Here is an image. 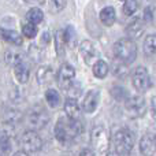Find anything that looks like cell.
Wrapping results in <instances>:
<instances>
[{
  "mask_svg": "<svg viewBox=\"0 0 156 156\" xmlns=\"http://www.w3.org/2000/svg\"><path fill=\"white\" fill-rule=\"evenodd\" d=\"M100 21L105 26H112L115 22V10L114 7H104L100 11Z\"/></svg>",
  "mask_w": 156,
  "mask_h": 156,
  "instance_id": "obj_19",
  "label": "cell"
},
{
  "mask_svg": "<svg viewBox=\"0 0 156 156\" xmlns=\"http://www.w3.org/2000/svg\"><path fill=\"white\" fill-rule=\"evenodd\" d=\"M80 52H81V56H82V59L85 60L86 65H92V63L94 62V59L97 58V55H99L96 47H94L89 40H83L82 43H81Z\"/></svg>",
  "mask_w": 156,
  "mask_h": 156,
  "instance_id": "obj_11",
  "label": "cell"
},
{
  "mask_svg": "<svg viewBox=\"0 0 156 156\" xmlns=\"http://www.w3.org/2000/svg\"><path fill=\"white\" fill-rule=\"evenodd\" d=\"M114 56L123 65H130L137 56V47L132 38H121L112 47Z\"/></svg>",
  "mask_w": 156,
  "mask_h": 156,
  "instance_id": "obj_2",
  "label": "cell"
},
{
  "mask_svg": "<svg viewBox=\"0 0 156 156\" xmlns=\"http://www.w3.org/2000/svg\"><path fill=\"white\" fill-rule=\"evenodd\" d=\"M0 36H2V38L4 41L12 44V45H21L22 44V36L19 34L18 32H15V30L3 29L2 32H0Z\"/></svg>",
  "mask_w": 156,
  "mask_h": 156,
  "instance_id": "obj_16",
  "label": "cell"
},
{
  "mask_svg": "<svg viewBox=\"0 0 156 156\" xmlns=\"http://www.w3.org/2000/svg\"><path fill=\"white\" fill-rule=\"evenodd\" d=\"M155 143H156V137H155Z\"/></svg>",
  "mask_w": 156,
  "mask_h": 156,
  "instance_id": "obj_34",
  "label": "cell"
},
{
  "mask_svg": "<svg viewBox=\"0 0 156 156\" xmlns=\"http://www.w3.org/2000/svg\"><path fill=\"white\" fill-rule=\"evenodd\" d=\"M111 94L116 100H127V92L121 86H114L111 89Z\"/></svg>",
  "mask_w": 156,
  "mask_h": 156,
  "instance_id": "obj_27",
  "label": "cell"
},
{
  "mask_svg": "<svg viewBox=\"0 0 156 156\" xmlns=\"http://www.w3.org/2000/svg\"><path fill=\"white\" fill-rule=\"evenodd\" d=\"M107 156H121V155H119L118 152L115 151V152H108V154H107Z\"/></svg>",
  "mask_w": 156,
  "mask_h": 156,
  "instance_id": "obj_33",
  "label": "cell"
},
{
  "mask_svg": "<svg viewBox=\"0 0 156 156\" xmlns=\"http://www.w3.org/2000/svg\"><path fill=\"white\" fill-rule=\"evenodd\" d=\"M49 121L48 112L45 111V108H43L41 105H34L30 108V111L26 115V122L32 129L38 130L43 129Z\"/></svg>",
  "mask_w": 156,
  "mask_h": 156,
  "instance_id": "obj_4",
  "label": "cell"
},
{
  "mask_svg": "<svg viewBox=\"0 0 156 156\" xmlns=\"http://www.w3.org/2000/svg\"><path fill=\"white\" fill-rule=\"evenodd\" d=\"M43 19H44V12L37 7L30 8V10L27 11V14H26V21L29 22V23L36 25V26H37L38 23H41Z\"/></svg>",
  "mask_w": 156,
  "mask_h": 156,
  "instance_id": "obj_20",
  "label": "cell"
},
{
  "mask_svg": "<svg viewBox=\"0 0 156 156\" xmlns=\"http://www.w3.org/2000/svg\"><path fill=\"white\" fill-rule=\"evenodd\" d=\"M125 110L134 118L143 116L147 112V104L144 97L141 94H134V96L127 97V100L125 101Z\"/></svg>",
  "mask_w": 156,
  "mask_h": 156,
  "instance_id": "obj_8",
  "label": "cell"
},
{
  "mask_svg": "<svg viewBox=\"0 0 156 156\" xmlns=\"http://www.w3.org/2000/svg\"><path fill=\"white\" fill-rule=\"evenodd\" d=\"M12 156H29V154H26L25 151H18V152H15Z\"/></svg>",
  "mask_w": 156,
  "mask_h": 156,
  "instance_id": "obj_32",
  "label": "cell"
},
{
  "mask_svg": "<svg viewBox=\"0 0 156 156\" xmlns=\"http://www.w3.org/2000/svg\"><path fill=\"white\" fill-rule=\"evenodd\" d=\"M144 25H145V22H144V19H141V18L134 19L132 23L127 25L126 33H127V36H129V38L136 40V38L141 37V34L144 33Z\"/></svg>",
  "mask_w": 156,
  "mask_h": 156,
  "instance_id": "obj_13",
  "label": "cell"
},
{
  "mask_svg": "<svg viewBox=\"0 0 156 156\" xmlns=\"http://www.w3.org/2000/svg\"><path fill=\"white\" fill-rule=\"evenodd\" d=\"M15 137V127L10 122H0V148L3 151H10L11 141Z\"/></svg>",
  "mask_w": 156,
  "mask_h": 156,
  "instance_id": "obj_9",
  "label": "cell"
},
{
  "mask_svg": "<svg viewBox=\"0 0 156 156\" xmlns=\"http://www.w3.org/2000/svg\"><path fill=\"white\" fill-rule=\"evenodd\" d=\"M97 104H99V92H89L88 94L85 96L82 101V110L85 111L86 114H92L94 112V110L97 108Z\"/></svg>",
  "mask_w": 156,
  "mask_h": 156,
  "instance_id": "obj_12",
  "label": "cell"
},
{
  "mask_svg": "<svg viewBox=\"0 0 156 156\" xmlns=\"http://www.w3.org/2000/svg\"><path fill=\"white\" fill-rule=\"evenodd\" d=\"M132 82L133 86L137 89L138 92H147L152 86L151 77L148 74V70L143 66L134 69L132 73Z\"/></svg>",
  "mask_w": 156,
  "mask_h": 156,
  "instance_id": "obj_6",
  "label": "cell"
},
{
  "mask_svg": "<svg viewBox=\"0 0 156 156\" xmlns=\"http://www.w3.org/2000/svg\"><path fill=\"white\" fill-rule=\"evenodd\" d=\"M80 156H94V152L92 149H83L80 154Z\"/></svg>",
  "mask_w": 156,
  "mask_h": 156,
  "instance_id": "obj_29",
  "label": "cell"
},
{
  "mask_svg": "<svg viewBox=\"0 0 156 156\" xmlns=\"http://www.w3.org/2000/svg\"><path fill=\"white\" fill-rule=\"evenodd\" d=\"M138 8V2L137 0H125L123 4V14L127 16L133 15Z\"/></svg>",
  "mask_w": 156,
  "mask_h": 156,
  "instance_id": "obj_25",
  "label": "cell"
},
{
  "mask_svg": "<svg viewBox=\"0 0 156 156\" xmlns=\"http://www.w3.org/2000/svg\"><path fill=\"white\" fill-rule=\"evenodd\" d=\"M92 145L100 154H104L108 148V132L103 125H96L92 130Z\"/></svg>",
  "mask_w": 156,
  "mask_h": 156,
  "instance_id": "obj_7",
  "label": "cell"
},
{
  "mask_svg": "<svg viewBox=\"0 0 156 156\" xmlns=\"http://www.w3.org/2000/svg\"><path fill=\"white\" fill-rule=\"evenodd\" d=\"M26 3H30V4H36V5H41L44 4V2L45 0H25Z\"/></svg>",
  "mask_w": 156,
  "mask_h": 156,
  "instance_id": "obj_30",
  "label": "cell"
},
{
  "mask_svg": "<svg viewBox=\"0 0 156 156\" xmlns=\"http://www.w3.org/2000/svg\"><path fill=\"white\" fill-rule=\"evenodd\" d=\"M156 149V143L155 138H152L149 134L143 136V138L140 140V151L144 156H151L155 154Z\"/></svg>",
  "mask_w": 156,
  "mask_h": 156,
  "instance_id": "obj_15",
  "label": "cell"
},
{
  "mask_svg": "<svg viewBox=\"0 0 156 156\" xmlns=\"http://www.w3.org/2000/svg\"><path fill=\"white\" fill-rule=\"evenodd\" d=\"M67 0H51V10L54 12H59L66 7Z\"/></svg>",
  "mask_w": 156,
  "mask_h": 156,
  "instance_id": "obj_28",
  "label": "cell"
},
{
  "mask_svg": "<svg viewBox=\"0 0 156 156\" xmlns=\"http://www.w3.org/2000/svg\"><path fill=\"white\" fill-rule=\"evenodd\" d=\"M21 147L23 148V151L26 154H33L41 149L43 147V140L37 134V132L34 130H27L21 136Z\"/></svg>",
  "mask_w": 156,
  "mask_h": 156,
  "instance_id": "obj_5",
  "label": "cell"
},
{
  "mask_svg": "<svg viewBox=\"0 0 156 156\" xmlns=\"http://www.w3.org/2000/svg\"><path fill=\"white\" fill-rule=\"evenodd\" d=\"M114 144L119 155H129L134 145V136L130 130L121 129L114 134Z\"/></svg>",
  "mask_w": 156,
  "mask_h": 156,
  "instance_id": "obj_3",
  "label": "cell"
},
{
  "mask_svg": "<svg viewBox=\"0 0 156 156\" xmlns=\"http://www.w3.org/2000/svg\"><path fill=\"white\" fill-rule=\"evenodd\" d=\"M54 80V70L49 66H41L37 70V81L40 83H49Z\"/></svg>",
  "mask_w": 156,
  "mask_h": 156,
  "instance_id": "obj_18",
  "label": "cell"
},
{
  "mask_svg": "<svg viewBox=\"0 0 156 156\" xmlns=\"http://www.w3.org/2000/svg\"><path fill=\"white\" fill-rule=\"evenodd\" d=\"M81 133V123L69 116L60 118L55 126V136L60 143H67Z\"/></svg>",
  "mask_w": 156,
  "mask_h": 156,
  "instance_id": "obj_1",
  "label": "cell"
},
{
  "mask_svg": "<svg viewBox=\"0 0 156 156\" xmlns=\"http://www.w3.org/2000/svg\"><path fill=\"white\" fill-rule=\"evenodd\" d=\"M155 110H156V97L152 99V111H155ZM154 116H155V119H156V112H154Z\"/></svg>",
  "mask_w": 156,
  "mask_h": 156,
  "instance_id": "obj_31",
  "label": "cell"
},
{
  "mask_svg": "<svg viewBox=\"0 0 156 156\" xmlns=\"http://www.w3.org/2000/svg\"><path fill=\"white\" fill-rule=\"evenodd\" d=\"M45 100L52 108H55L60 104V100L62 99H60V94L56 89H48L45 92Z\"/></svg>",
  "mask_w": 156,
  "mask_h": 156,
  "instance_id": "obj_23",
  "label": "cell"
},
{
  "mask_svg": "<svg viewBox=\"0 0 156 156\" xmlns=\"http://www.w3.org/2000/svg\"><path fill=\"white\" fill-rule=\"evenodd\" d=\"M144 52L147 55H156V34H149L144 40Z\"/></svg>",
  "mask_w": 156,
  "mask_h": 156,
  "instance_id": "obj_24",
  "label": "cell"
},
{
  "mask_svg": "<svg viewBox=\"0 0 156 156\" xmlns=\"http://www.w3.org/2000/svg\"><path fill=\"white\" fill-rule=\"evenodd\" d=\"M14 74H15V78L21 83H26L27 81H29V77H30V70H29V67L22 62L14 67Z\"/></svg>",
  "mask_w": 156,
  "mask_h": 156,
  "instance_id": "obj_17",
  "label": "cell"
},
{
  "mask_svg": "<svg viewBox=\"0 0 156 156\" xmlns=\"http://www.w3.org/2000/svg\"><path fill=\"white\" fill-rule=\"evenodd\" d=\"M22 33H23V36L26 38H34L36 36H37V26L26 22V23L22 26Z\"/></svg>",
  "mask_w": 156,
  "mask_h": 156,
  "instance_id": "obj_26",
  "label": "cell"
},
{
  "mask_svg": "<svg viewBox=\"0 0 156 156\" xmlns=\"http://www.w3.org/2000/svg\"><path fill=\"white\" fill-rule=\"evenodd\" d=\"M108 65L104 62V60H97L96 63L93 65V76L96 78H105L108 74Z\"/></svg>",
  "mask_w": 156,
  "mask_h": 156,
  "instance_id": "obj_22",
  "label": "cell"
},
{
  "mask_svg": "<svg viewBox=\"0 0 156 156\" xmlns=\"http://www.w3.org/2000/svg\"><path fill=\"white\" fill-rule=\"evenodd\" d=\"M81 111H82V108L80 107V104L77 103L76 99L69 97V99L66 100V103H65V112H66V115H67L69 118L78 121V119H80V116H81Z\"/></svg>",
  "mask_w": 156,
  "mask_h": 156,
  "instance_id": "obj_14",
  "label": "cell"
},
{
  "mask_svg": "<svg viewBox=\"0 0 156 156\" xmlns=\"http://www.w3.org/2000/svg\"><path fill=\"white\" fill-rule=\"evenodd\" d=\"M74 77H76V69L71 65H69V63L62 65V67L58 71V82H59V85L63 86V88H67V86L73 82Z\"/></svg>",
  "mask_w": 156,
  "mask_h": 156,
  "instance_id": "obj_10",
  "label": "cell"
},
{
  "mask_svg": "<svg viewBox=\"0 0 156 156\" xmlns=\"http://www.w3.org/2000/svg\"><path fill=\"white\" fill-rule=\"evenodd\" d=\"M4 59H5V63L12 65L14 67H15L16 65H19V63L23 62V55H22V52H19V51L8 49L4 55Z\"/></svg>",
  "mask_w": 156,
  "mask_h": 156,
  "instance_id": "obj_21",
  "label": "cell"
}]
</instances>
